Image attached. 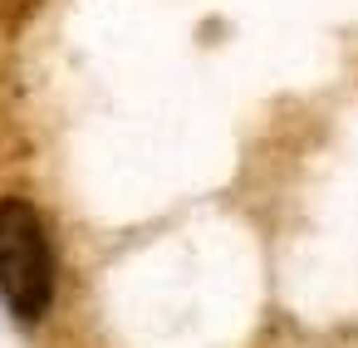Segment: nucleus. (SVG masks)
<instances>
[{"mask_svg":"<svg viewBox=\"0 0 358 348\" xmlns=\"http://www.w3.org/2000/svg\"><path fill=\"white\" fill-rule=\"evenodd\" d=\"M0 299L15 319H45L55 299V245L25 196H0Z\"/></svg>","mask_w":358,"mask_h":348,"instance_id":"f257e3e1","label":"nucleus"},{"mask_svg":"<svg viewBox=\"0 0 358 348\" xmlns=\"http://www.w3.org/2000/svg\"><path fill=\"white\" fill-rule=\"evenodd\" d=\"M40 6H45V0H0V25H6V30H20Z\"/></svg>","mask_w":358,"mask_h":348,"instance_id":"f03ea898","label":"nucleus"}]
</instances>
